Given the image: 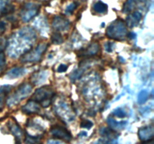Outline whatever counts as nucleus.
Returning a JSON list of instances; mask_svg holds the SVG:
<instances>
[{
    "label": "nucleus",
    "mask_w": 154,
    "mask_h": 144,
    "mask_svg": "<svg viewBox=\"0 0 154 144\" xmlns=\"http://www.w3.org/2000/svg\"><path fill=\"white\" fill-rule=\"evenodd\" d=\"M5 30V25L3 22H0V34H2Z\"/></svg>",
    "instance_id": "393cba45"
},
{
    "label": "nucleus",
    "mask_w": 154,
    "mask_h": 144,
    "mask_svg": "<svg viewBox=\"0 0 154 144\" xmlns=\"http://www.w3.org/2000/svg\"><path fill=\"white\" fill-rule=\"evenodd\" d=\"M147 98H148V93L146 91H142L138 95V101L140 103H144L147 100Z\"/></svg>",
    "instance_id": "412c9836"
},
{
    "label": "nucleus",
    "mask_w": 154,
    "mask_h": 144,
    "mask_svg": "<svg viewBox=\"0 0 154 144\" xmlns=\"http://www.w3.org/2000/svg\"><path fill=\"white\" fill-rule=\"evenodd\" d=\"M81 126L83 128H86L90 129V128L93 126V122H90V120L84 119V120H83L82 122H81Z\"/></svg>",
    "instance_id": "4be33fe9"
},
{
    "label": "nucleus",
    "mask_w": 154,
    "mask_h": 144,
    "mask_svg": "<svg viewBox=\"0 0 154 144\" xmlns=\"http://www.w3.org/2000/svg\"><path fill=\"white\" fill-rule=\"evenodd\" d=\"M114 114L115 116H117V117H119V118H123V117H124L126 116V113H125L124 111L122 109H120V108L116 110L114 112Z\"/></svg>",
    "instance_id": "5701e85b"
},
{
    "label": "nucleus",
    "mask_w": 154,
    "mask_h": 144,
    "mask_svg": "<svg viewBox=\"0 0 154 144\" xmlns=\"http://www.w3.org/2000/svg\"><path fill=\"white\" fill-rule=\"evenodd\" d=\"M39 110H40V105L35 100H30L22 108L23 112L26 114L36 113Z\"/></svg>",
    "instance_id": "1a4fd4ad"
},
{
    "label": "nucleus",
    "mask_w": 154,
    "mask_h": 144,
    "mask_svg": "<svg viewBox=\"0 0 154 144\" xmlns=\"http://www.w3.org/2000/svg\"><path fill=\"white\" fill-rule=\"evenodd\" d=\"M76 5H77L76 3H75V2L72 3V4H69V5L68 6V8H66V11H67V12H72L74 10H75V8H76Z\"/></svg>",
    "instance_id": "b1692460"
},
{
    "label": "nucleus",
    "mask_w": 154,
    "mask_h": 144,
    "mask_svg": "<svg viewBox=\"0 0 154 144\" xmlns=\"http://www.w3.org/2000/svg\"><path fill=\"white\" fill-rule=\"evenodd\" d=\"M154 134L153 126L149 125L141 128L138 131V136L140 139L143 141L153 139Z\"/></svg>",
    "instance_id": "0eeeda50"
},
{
    "label": "nucleus",
    "mask_w": 154,
    "mask_h": 144,
    "mask_svg": "<svg viewBox=\"0 0 154 144\" xmlns=\"http://www.w3.org/2000/svg\"><path fill=\"white\" fill-rule=\"evenodd\" d=\"M32 90V86L29 84H23V85H21L19 88H17L16 92H14V94H13L12 97H11L9 98V100H8L9 104H16L18 103L20 100H23V98H25L26 97V95H28L30 92H31Z\"/></svg>",
    "instance_id": "20e7f679"
},
{
    "label": "nucleus",
    "mask_w": 154,
    "mask_h": 144,
    "mask_svg": "<svg viewBox=\"0 0 154 144\" xmlns=\"http://www.w3.org/2000/svg\"><path fill=\"white\" fill-rule=\"evenodd\" d=\"M24 74V69L23 68H14L11 69L8 73L7 74L8 77L13 79V78L19 77V76H22Z\"/></svg>",
    "instance_id": "ddd939ff"
},
{
    "label": "nucleus",
    "mask_w": 154,
    "mask_h": 144,
    "mask_svg": "<svg viewBox=\"0 0 154 144\" xmlns=\"http://www.w3.org/2000/svg\"><path fill=\"white\" fill-rule=\"evenodd\" d=\"M7 46V41L5 39H0V74L5 68V58L4 50Z\"/></svg>",
    "instance_id": "9b49d317"
},
{
    "label": "nucleus",
    "mask_w": 154,
    "mask_h": 144,
    "mask_svg": "<svg viewBox=\"0 0 154 144\" xmlns=\"http://www.w3.org/2000/svg\"><path fill=\"white\" fill-rule=\"evenodd\" d=\"M26 142L28 144H36L38 142V138L36 137V136L26 135Z\"/></svg>",
    "instance_id": "aec40b11"
},
{
    "label": "nucleus",
    "mask_w": 154,
    "mask_h": 144,
    "mask_svg": "<svg viewBox=\"0 0 154 144\" xmlns=\"http://www.w3.org/2000/svg\"><path fill=\"white\" fill-rule=\"evenodd\" d=\"M107 8H108L107 4H104L102 2H98L93 6V9L97 13H104V12L106 11Z\"/></svg>",
    "instance_id": "f3484780"
},
{
    "label": "nucleus",
    "mask_w": 154,
    "mask_h": 144,
    "mask_svg": "<svg viewBox=\"0 0 154 144\" xmlns=\"http://www.w3.org/2000/svg\"><path fill=\"white\" fill-rule=\"evenodd\" d=\"M135 4V2L134 0H128L124 4H123V13H128V12H130L132 9L134 8Z\"/></svg>",
    "instance_id": "a211bd4d"
},
{
    "label": "nucleus",
    "mask_w": 154,
    "mask_h": 144,
    "mask_svg": "<svg viewBox=\"0 0 154 144\" xmlns=\"http://www.w3.org/2000/svg\"><path fill=\"white\" fill-rule=\"evenodd\" d=\"M11 133L15 136V137L17 138V140L18 141L20 140V136H22V130L19 127V125L15 123L12 124L11 126Z\"/></svg>",
    "instance_id": "dca6fc26"
},
{
    "label": "nucleus",
    "mask_w": 154,
    "mask_h": 144,
    "mask_svg": "<svg viewBox=\"0 0 154 144\" xmlns=\"http://www.w3.org/2000/svg\"><path fill=\"white\" fill-rule=\"evenodd\" d=\"M107 122H108V125L113 129H120V128H123L125 125V123L124 122H117L116 120H114V118H108V120H107Z\"/></svg>",
    "instance_id": "2eb2a0df"
},
{
    "label": "nucleus",
    "mask_w": 154,
    "mask_h": 144,
    "mask_svg": "<svg viewBox=\"0 0 154 144\" xmlns=\"http://www.w3.org/2000/svg\"><path fill=\"white\" fill-rule=\"evenodd\" d=\"M3 104H4V101H3V98L2 97H0V111L2 110L3 107Z\"/></svg>",
    "instance_id": "c85d7f7f"
},
{
    "label": "nucleus",
    "mask_w": 154,
    "mask_h": 144,
    "mask_svg": "<svg viewBox=\"0 0 154 144\" xmlns=\"http://www.w3.org/2000/svg\"><path fill=\"white\" fill-rule=\"evenodd\" d=\"M51 40H52L53 43L55 44H60L63 43V39L60 33L54 32L53 33L52 36H51Z\"/></svg>",
    "instance_id": "6ab92c4d"
},
{
    "label": "nucleus",
    "mask_w": 154,
    "mask_h": 144,
    "mask_svg": "<svg viewBox=\"0 0 154 144\" xmlns=\"http://www.w3.org/2000/svg\"><path fill=\"white\" fill-rule=\"evenodd\" d=\"M38 10L39 7L38 5L32 4V3H27L25 5H23L22 10H21V19L25 22L29 21L38 14Z\"/></svg>",
    "instance_id": "39448f33"
},
{
    "label": "nucleus",
    "mask_w": 154,
    "mask_h": 144,
    "mask_svg": "<svg viewBox=\"0 0 154 144\" xmlns=\"http://www.w3.org/2000/svg\"><path fill=\"white\" fill-rule=\"evenodd\" d=\"M142 144H154V142H153V139L148 140L144 141V142H143Z\"/></svg>",
    "instance_id": "cd10ccee"
},
{
    "label": "nucleus",
    "mask_w": 154,
    "mask_h": 144,
    "mask_svg": "<svg viewBox=\"0 0 154 144\" xmlns=\"http://www.w3.org/2000/svg\"><path fill=\"white\" fill-rule=\"evenodd\" d=\"M47 144H64L63 142H60L59 140H49Z\"/></svg>",
    "instance_id": "a878e982"
},
{
    "label": "nucleus",
    "mask_w": 154,
    "mask_h": 144,
    "mask_svg": "<svg viewBox=\"0 0 154 144\" xmlns=\"http://www.w3.org/2000/svg\"><path fill=\"white\" fill-rule=\"evenodd\" d=\"M126 27L124 22L121 20H117L114 21L108 27L106 34L108 38L114 40H123L126 36Z\"/></svg>",
    "instance_id": "f257e3e1"
},
{
    "label": "nucleus",
    "mask_w": 154,
    "mask_h": 144,
    "mask_svg": "<svg viewBox=\"0 0 154 144\" xmlns=\"http://www.w3.org/2000/svg\"><path fill=\"white\" fill-rule=\"evenodd\" d=\"M48 45L46 44H39L35 49L34 50H30L28 51V52L26 54H23L21 58L23 62H36L38 61L39 58L44 53L45 50L47 49Z\"/></svg>",
    "instance_id": "7ed1b4c3"
},
{
    "label": "nucleus",
    "mask_w": 154,
    "mask_h": 144,
    "mask_svg": "<svg viewBox=\"0 0 154 144\" xmlns=\"http://www.w3.org/2000/svg\"><path fill=\"white\" fill-rule=\"evenodd\" d=\"M141 14L140 12H134L132 13L126 19V25L129 27H134L138 25L141 19Z\"/></svg>",
    "instance_id": "9d476101"
},
{
    "label": "nucleus",
    "mask_w": 154,
    "mask_h": 144,
    "mask_svg": "<svg viewBox=\"0 0 154 144\" xmlns=\"http://www.w3.org/2000/svg\"><path fill=\"white\" fill-rule=\"evenodd\" d=\"M66 70H67V66L64 65V64H61V65H60L58 68L59 72H63Z\"/></svg>",
    "instance_id": "bb28decb"
},
{
    "label": "nucleus",
    "mask_w": 154,
    "mask_h": 144,
    "mask_svg": "<svg viewBox=\"0 0 154 144\" xmlns=\"http://www.w3.org/2000/svg\"><path fill=\"white\" fill-rule=\"evenodd\" d=\"M52 26L57 31H64L69 28V22L65 18L61 17V16H57L53 20Z\"/></svg>",
    "instance_id": "6e6552de"
},
{
    "label": "nucleus",
    "mask_w": 154,
    "mask_h": 144,
    "mask_svg": "<svg viewBox=\"0 0 154 144\" xmlns=\"http://www.w3.org/2000/svg\"><path fill=\"white\" fill-rule=\"evenodd\" d=\"M54 94V91L49 86L42 87L35 91L33 95V100L41 103L44 107H47L51 104V99Z\"/></svg>",
    "instance_id": "f03ea898"
},
{
    "label": "nucleus",
    "mask_w": 154,
    "mask_h": 144,
    "mask_svg": "<svg viewBox=\"0 0 154 144\" xmlns=\"http://www.w3.org/2000/svg\"><path fill=\"white\" fill-rule=\"evenodd\" d=\"M13 10V6L9 4V0H0V15L8 14Z\"/></svg>",
    "instance_id": "f8f14e48"
},
{
    "label": "nucleus",
    "mask_w": 154,
    "mask_h": 144,
    "mask_svg": "<svg viewBox=\"0 0 154 144\" xmlns=\"http://www.w3.org/2000/svg\"><path fill=\"white\" fill-rule=\"evenodd\" d=\"M51 133L54 137L63 140L66 142H69L72 139V135H71L70 132L65 127L59 125V124L54 125L51 128Z\"/></svg>",
    "instance_id": "423d86ee"
},
{
    "label": "nucleus",
    "mask_w": 154,
    "mask_h": 144,
    "mask_svg": "<svg viewBox=\"0 0 154 144\" xmlns=\"http://www.w3.org/2000/svg\"><path fill=\"white\" fill-rule=\"evenodd\" d=\"M44 1H46V0H44Z\"/></svg>",
    "instance_id": "c756f323"
},
{
    "label": "nucleus",
    "mask_w": 154,
    "mask_h": 144,
    "mask_svg": "<svg viewBox=\"0 0 154 144\" xmlns=\"http://www.w3.org/2000/svg\"><path fill=\"white\" fill-rule=\"evenodd\" d=\"M98 51H99V46H98V44H93L89 47H87V49L85 50L82 54L83 56H93L96 55V53H97Z\"/></svg>",
    "instance_id": "4468645a"
}]
</instances>
